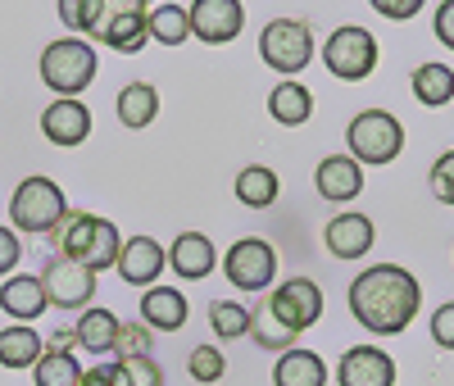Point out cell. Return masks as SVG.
Here are the masks:
<instances>
[{
  "instance_id": "1",
  "label": "cell",
  "mask_w": 454,
  "mask_h": 386,
  "mask_svg": "<svg viewBox=\"0 0 454 386\" xmlns=\"http://www.w3.org/2000/svg\"><path fill=\"white\" fill-rule=\"evenodd\" d=\"M423 304L419 278L400 264H372L350 282V314L372 336H400Z\"/></svg>"
},
{
  "instance_id": "2",
  "label": "cell",
  "mask_w": 454,
  "mask_h": 386,
  "mask_svg": "<svg viewBox=\"0 0 454 386\" xmlns=\"http://www.w3.org/2000/svg\"><path fill=\"white\" fill-rule=\"evenodd\" d=\"M55 250L64 259H78L87 264L91 273H105L109 264H119V250H123V237H119V227H114L109 218H96L87 209H73L55 232Z\"/></svg>"
},
{
  "instance_id": "3",
  "label": "cell",
  "mask_w": 454,
  "mask_h": 386,
  "mask_svg": "<svg viewBox=\"0 0 454 386\" xmlns=\"http://www.w3.org/2000/svg\"><path fill=\"white\" fill-rule=\"evenodd\" d=\"M10 218H14L19 232H27V237H51V232L68 218V201H64L59 182L23 177L10 196Z\"/></svg>"
},
{
  "instance_id": "4",
  "label": "cell",
  "mask_w": 454,
  "mask_h": 386,
  "mask_svg": "<svg viewBox=\"0 0 454 386\" xmlns=\"http://www.w3.org/2000/svg\"><path fill=\"white\" fill-rule=\"evenodd\" d=\"M42 83L55 96H73L78 100L91 83H96V51L82 36H59L42 51Z\"/></svg>"
},
{
  "instance_id": "5",
  "label": "cell",
  "mask_w": 454,
  "mask_h": 386,
  "mask_svg": "<svg viewBox=\"0 0 454 386\" xmlns=\"http://www.w3.org/2000/svg\"><path fill=\"white\" fill-rule=\"evenodd\" d=\"M346 146H350V160L359 164H391L404 150V128L391 109H364L346 128Z\"/></svg>"
},
{
  "instance_id": "6",
  "label": "cell",
  "mask_w": 454,
  "mask_h": 386,
  "mask_svg": "<svg viewBox=\"0 0 454 386\" xmlns=\"http://www.w3.org/2000/svg\"><path fill=\"white\" fill-rule=\"evenodd\" d=\"M323 64H327L332 77H340V83H364V77L377 68V36L359 23L336 28L327 36V46H323Z\"/></svg>"
},
{
  "instance_id": "7",
  "label": "cell",
  "mask_w": 454,
  "mask_h": 386,
  "mask_svg": "<svg viewBox=\"0 0 454 386\" xmlns=\"http://www.w3.org/2000/svg\"><path fill=\"white\" fill-rule=\"evenodd\" d=\"M259 59L273 73H305V64L314 59V32L300 19H273L259 36Z\"/></svg>"
},
{
  "instance_id": "8",
  "label": "cell",
  "mask_w": 454,
  "mask_h": 386,
  "mask_svg": "<svg viewBox=\"0 0 454 386\" xmlns=\"http://www.w3.org/2000/svg\"><path fill=\"white\" fill-rule=\"evenodd\" d=\"M223 278L237 291H269L278 278V250L263 237H241L223 255Z\"/></svg>"
},
{
  "instance_id": "9",
  "label": "cell",
  "mask_w": 454,
  "mask_h": 386,
  "mask_svg": "<svg viewBox=\"0 0 454 386\" xmlns=\"http://www.w3.org/2000/svg\"><path fill=\"white\" fill-rule=\"evenodd\" d=\"M42 291L55 309H91V295H96V273L78 259H64L55 255L46 268H42Z\"/></svg>"
},
{
  "instance_id": "10",
  "label": "cell",
  "mask_w": 454,
  "mask_h": 386,
  "mask_svg": "<svg viewBox=\"0 0 454 386\" xmlns=\"http://www.w3.org/2000/svg\"><path fill=\"white\" fill-rule=\"evenodd\" d=\"M269 304L295 336L309 332L323 319V291H318L314 278H286L278 291H269Z\"/></svg>"
},
{
  "instance_id": "11",
  "label": "cell",
  "mask_w": 454,
  "mask_h": 386,
  "mask_svg": "<svg viewBox=\"0 0 454 386\" xmlns=\"http://www.w3.org/2000/svg\"><path fill=\"white\" fill-rule=\"evenodd\" d=\"M186 14H192V36H200V42H209V46L237 42L241 28H246L241 0H192Z\"/></svg>"
},
{
  "instance_id": "12",
  "label": "cell",
  "mask_w": 454,
  "mask_h": 386,
  "mask_svg": "<svg viewBox=\"0 0 454 386\" xmlns=\"http://www.w3.org/2000/svg\"><path fill=\"white\" fill-rule=\"evenodd\" d=\"M42 137H46L51 146H64V150L82 146V141L91 137V109H87L82 100H73V96L51 100V105L42 109Z\"/></svg>"
},
{
  "instance_id": "13",
  "label": "cell",
  "mask_w": 454,
  "mask_h": 386,
  "mask_svg": "<svg viewBox=\"0 0 454 386\" xmlns=\"http://www.w3.org/2000/svg\"><path fill=\"white\" fill-rule=\"evenodd\" d=\"M336 386H395V359L377 345H350L336 364Z\"/></svg>"
},
{
  "instance_id": "14",
  "label": "cell",
  "mask_w": 454,
  "mask_h": 386,
  "mask_svg": "<svg viewBox=\"0 0 454 386\" xmlns=\"http://www.w3.org/2000/svg\"><path fill=\"white\" fill-rule=\"evenodd\" d=\"M164 264H168V250L155 241V237H132V241H123V250H119V278L128 282V287H155V278L164 273Z\"/></svg>"
},
{
  "instance_id": "15",
  "label": "cell",
  "mask_w": 454,
  "mask_h": 386,
  "mask_svg": "<svg viewBox=\"0 0 454 386\" xmlns=\"http://www.w3.org/2000/svg\"><path fill=\"white\" fill-rule=\"evenodd\" d=\"M372 218L368 214H355V209H346V214H336L327 227H323V241H327V255H336V259H364L368 250H372Z\"/></svg>"
},
{
  "instance_id": "16",
  "label": "cell",
  "mask_w": 454,
  "mask_h": 386,
  "mask_svg": "<svg viewBox=\"0 0 454 386\" xmlns=\"http://www.w3.org/2000/svg\"><path fill=\"white\" fill-rule=\"evenodd\" d=\"M168 264H173V273L182 282H200L218 268V250H214V241L205 237V232H182V237L173 241V250H168Z\"/></svg>"
},
{
  "instance_id": "17",
  "label": "cell",
  "mask_w": 454,
  "mask_h": 386,
  "mask_svg": "<svg viewBox=\"0 0 454 386\" xmlns=\"http://www.w3.org/2000/svg\"><path fill=\"white\" fill-rule=\"evenodd\" d=\"M314 182H318L323 201L346 205L364 191V169H359V160H350V154H327V160L318 164V173H314Z\"/></svg>"
},
{
  "instance_id": "18",
  "label": "cell",
  "mask_w": 454,
  "mask_h": 386,
  "mask_svg": "<svg viewBox=\"0 0 454 386\" xmlns=\"http://www.w3.org/2000/svg\"><path fill=\"white\" fill-rule=\"evenodd\" d=\"M186 314H192V304H186L177 287H150L141 295V323L150 332H177L186 327Z\"/></svg>"
},
{
  "instance_id": "19",
  "label": "cell",
  "mask_w": 454,
  "mask_h": 386,
  "mask_svg": "<svg viewBox=\"0 0 454 386\" xmlns=\"http://www.w3.org/2000/svg\"><path fill=\"white\" fill-rule=\"evenodd\" d=\"M0 309L14 319V323H32V319H42L51 300L42 291V278L36 273H14L5 287H0Z\"/></svg>"
},
{
  "instance_id": "20",
  "label": "cell",
  "mask_w": 454,
  "mask_h": 386,
  "mask_svg": "<svg viewBox=\"0 0 454 386\" xmlns=\"http://www.w3.org/2000/svg\"><path fill=\"white\" fill-rule=\"evenodd\" d=\"M269 114L282 128H305L314 119V91L295 77H282V83L269 91Z\"/></svg>"
},
{
  "instance_id": "21",
  "label": "cell",
  "mask_w": 454,
  "mask_h": 386,
  "mask_svg": "<svg viewBox=\"0 0 454 386\" xmlns=\"http://www.w3.org/2000/svg\"><path fill=\"white\" fill-rule=\"evenodd\" d=\"M273 386H327V364L314 351L291 345V351H282L278 364H273Z\"/></svg>"
},
{
  "instance_id": "22",
  "label": "cell",
  "mask_w": 454,
  "mask_h": 386,
  "mask_svg": "<svg viewBox=\"0 0 454 386\" xmlns=\"http://www.w3.org/2000/svg\"><path fill=\"white\" fill-rule=\"evenodd\" d=\"M119 123L123 128H132V132H141V128H150L160 119V91L150 87V83H128L123 91H119Z\"/></svg>"
},
{
  "instance_id": "23",
  "label": "cell",
  "mask_w": 454,
  "mask_h": 386,
  "mask_svg": "<svg viewBox=\"0 0 454 386\" xmlns=\"http://www.w3.org/2000/svg\"><path fill=\"white\" fill-rule=\"evenodd\" d=\"M413 100L427 109H445L454 100V68L450 64H419L413 68Z\"/></svg>"
},
{
  "instance_id": "24",
  "label": "cell",
  "mask_w": 454,
  "mask_h": 386,
  "mask_svg": "<svg viewBox=\"0 0 454 386\" xmlns=\"http://www.w3.org/2000/svg\"><path fill=\"white\" fill-rule=\"evenodd\" d=\"M46 355L36 327H0V368H32L36 359Z\"/></svg>"
},
{
  "instance_id": "25",
  "label": "cell",
  "mask_w": 454,
  "mask_h": 386,
  "mask_svg": "<svg viewBox=\"0 0 454 386\" xmlns=\"http://www.w3.org/2000/svg\"><path fill=\"white\" fill-rule=\"evenodd\" d=\"M114 336H119V319H114L109 309H82L78 327H73V341H78L87 355L114 351Z\"/></svg>"
},
{
  "instance_id": "26",
  "label": "cell",
  "mask_w": 454,
  "mask_h": 386,
  "mask_svg": "<svg viewBox=\"0 0 454 386\" xmlns=\"http://www.w3.org/2000/svg\"><path fill=\"white\" fill-rule=\"evenodd\" d=\"M96 36H100V42H105L109 51H119V55H137V51L150 42V23H145V14H119V19H109Z\"/></svg>"
},
{
  "instance_id": "27",
  "label": "cell",
  "mask_w": 454,
  "mask_h": 386,
  "mask_svg": "<svg viewBox=\"0 0 454 386\" xmlns=\"http://www.w3.org/2000/svg\"><path fill=\"white\" fill-rule=\"evenodd\" d=\"M278 191H282L278 173L263 169V164H250V169L237 173V201H241L246 209H269V205L278 201Z\"/></svg>"
},
{
  "instance_id": "28",
  "label": "cell",
  "mask_w": 454,
  "mask_h": 386,
  "mask_svg": "<svg viewBox=\"0 0 454 386\" xmlns=\"http://www.w3.org/2000/svg\"><path fill=\"white\" fill-rule=\"evenodd\" d=\"M250 336H254V345H263V351H291L295 345V332L273 314V304H269V295H263L259 304H254V314H250Z\"/></svg>"
},
{
  "instance_id": "29",
  "label": "cell",
  "mask_w": 454,
  "mask_h": 386,
  "mask_svg": "<svg viewBox=\"0 0 454 386\" xmlns=\"http://www.w3.org/2000/svg\"><path fill=\"white\" fill-rule=\"evenodd\" d=\"M150 23V36H155L160 46H182V42H192V14H186L182 5H155L145 14Z\"/></svg>"
},
{
  "instance_id": "30",
  "label": "cell",
  "mask_w": 454,
  "mask_h": 386,
  "mask_svg": "<svg viewBox=\"0 0 454 386\" xmlns=\"http://www.w3.org/2000/svg\"><path fill=\"white\" fill-rule=\"evenodd\" d=\"M32 373H36V386H78L87 368L73 359L68 351H46L42 359L32 364Z\"/></svg>"
},
{
  "instance_id": "31",
  "label": "cell",
  "mask_w": 454,
  "mask_h": 386,
  "mask_svg": "<svg viewBox=\"0 0 454 386\" xmlns=\"http://www.w3.org/2000/svg\"><path fill=\"white\" fill-rule=\"evenodd\" d=\"M209 327L223 336V341H237L250 332V309L241 300H214L209 304Z\"/></svg>"
},
{
  "instance_id": "32",
  "label": "cell",
  "mask_w": 454,
  "mask_h": 386,
  "mask_svg": "<svg viewBox=\"0 0 454 386\" xmlns=\"http://www.w3.org/2000/svg\"><path fill=\"white\" fill-rule=\"evenodd\" d=\"M186 373H192L200 386H214V382L227 373V359H223V351H218V345H196V351H192V359H186Z\"/></svg>"
},
{
  "instance_id": "33",
  "label": "cell",
  "mask_w": 454,
  "mask_h": 386,
  "mask_svg": "<svg viewBox=\"0 0 454 386\" xmlns=\"http://www.w3.org/2000/svg\"><path fill=\"white\" fill-rule=\"evenodd\" d=\"M150 327L145 323H119V336H114V355L119 359H145L150 355Z\"/></svg>"
},
{
  "instance_id": "34",
  "label": "cell",
  "mask_w": 454,
  "mask_h": 386,
  "mask_svg": "<svg viewBox=\"0 0 454 386\" xmlns=\"http://www.w3.org/2000/svg\"><path fill=\"white\" fill-rule=\"evenodd\" d=\"M59 23L73 36H78V32L91 36V28H96V0H59Z\"/></svg>"
},
{
  "instance_id": "35",
  "label": "cell",
  "mask_w": 454,
  "mask_h": 386,
  "mask_svg": "<svg viewBox=\"0 0 454 386\" xmlns=\"http://www.w3.org/2000/svg\"><path fill=\"white\" fill-rule=\"evenodd\" d=\"M432 196L441 205H454V150H445L441 160L432 164Z\"/></svg>"
},
{
  "instance_id": "36",
  "label": "cell",
  "mask_w": 454,
  "mask_h": 386,
  "mask_svg": "<svg viewBox=\"0 0 454 386\" xmlns=\"http://www.w3.org/2000/svg\"><path fill=\"white\" fill-rule=\"evenodd\" d=\"M119 364H123L128 386H164V373H160V364H150V355L145 359H119Z\"/></svg>"
},
{
  "instance_id": "37",
  "label": "cell",
  "mask_w": 454,
  "mask_h": 386,
  "mask_svg": "<svg viewBox=\"0 0 454 386\" xmlns=\"http://www.w3.org/2000/svg\"><path fill=\"white\" fill-rule=\"evenodd\" d=\"M119 14H145V0H96V28H91V36L109 19H119Z\"/></svg>"
},
{
  "instance_id": "38",
  "label": "cell",
  "mask_w": 454,
  "mask_h": 386,
  "mask_svg": "<svg viewBox=\"0 0 454 386\" xmlns=\"http://www.w3.org/2000/svg\"><path fill=\"white\" fill-rule=\"evenodd\" d=\"M432 341L441 345V351H454V300L436 304V314H432Z\"/></svg>"
},
{
  "instance_id": "39",
  "label": "cell",
  "mask_w": 454,
  "mask_h": 386,
  "mask_svg": "<svg viewBox=\"0 0 454 386\" xmlns=\"http://www.w3.org/2000/svg\"><path fill=\"white\" fill-rule=\"evenodd\" d=\"M368 5H372L377 14H382V19H391V23H404V19L419 14V10L427 5V0H368Z\"/></svg>"
},
{
  "instance_id": "40",
  "label": "cell",
  "mask_w": 454,
  "mask_h": 386,
  "mask_svg": "<svg viewBox=\"0 0 454 386\" xmlns=\"http://www.w3.org/2000/svg\"><path fill=\"white\" fill-rule=\"evenodd\" d=\"M19 259H23V246H19V237H14V227H0V278L14 273Z\"/></svg>"
},
{
  "instance_id": "41",
  "label": "cell",
  "mask_w": 454,
  "mask_h": 386,
  "mask_svg": "<svg viewBox=\"0 0 454 386\" xmlns=\"http://www.w3.org/2000/svg\"><path fill=\"white\" fill-rule=\"evenodd\" d=\"M432 32L454 51V0H441V5H436V23H432Z\"/></svg>"
},
{
  "instance_id": "42",
  "label": "cell",
  "mask_w": 454,
  "mask_h": 386,
  "mask_svg": "<svg viewBox=\"0 0 454 386\" xmlns=\"http://www.w3.org/2000/svg\"><path fill=\"white\" fill-rule=\"evenodd\" d=\"M78 386H114V364H96V368H87Z\"/></svg>"
}]
</instances>
